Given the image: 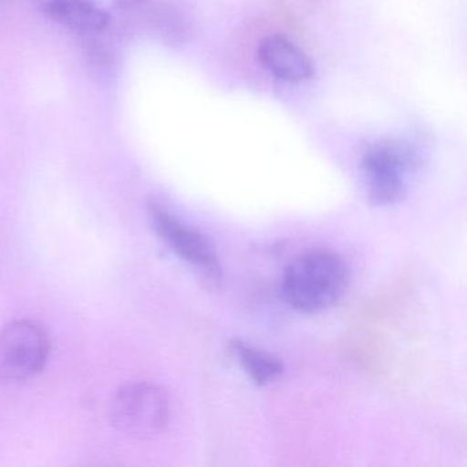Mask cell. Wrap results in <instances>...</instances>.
I'll list each match as a JSON object with an SVG mask.
<instances>
[{
  "label": "cell",
  "mask_w": 467,
  "mask_h": 467,
  "mask_svg": "<svg viewBox=\"0 0 467 467\" xmlns=\"http://www.w3.org/2000/svg\"><path fill=\"white\" fill-rule=\"evenodd\" d=\"M348 285V266L332 251L302 254L284 272V297L291 307L303 313L333 307L343 299Z\"/></svg>",
  "instance_id": "6da1fadb"
},
{
  "label": "cell",
  "mask_w": 467,
  "mask_h": 467,
  "mask_svg": "<svg viewBox=\"0 0 467 467\" xmlns=\"http://www.w3.org/2000/svg\"><path fill=\"white\" fill-rule=\"evenodd\" d=\"M417 162L415 152L399 141H377L368 146L360 161L368 201L377 206L401 201L409 174L417 168Z\"/></svg>",
  "instance_id": "7a4b0ae2"
},
{
  "label": "cell",
  "mask_w": 467,
  "mask_h": 467,
  "mask_svg": "<svg viewBox=\"0 0 467 467\" xmlns=\"http://www.w3.org/2000/svg\"><path fill=\"white\" fill-rule=\"evenodd\" d=\"M50 354L47 333L31 319L10 322L0 332V382L20 384L36 377Z\"/></svg>",
  "instance_id": "3957f363"
},
{
  "label": "cell",
  "mask_w": 467,
  "mask_h": 467,
  "mask_svg": "<svg viewBox=\"0 0 467 467\" xmlns=\"http://www.w3.org/2000/svg\"><path fill=\"white\" fill-rule=\"evenodd\" d=\"M110 420L122 433L147 439L161 433L168 425V396L151 384H130L114 396Z\"/></svg>",
  "instance_id": "277c9868"
},
{
  "label": "cell",
  "mask_w": 467,
  "mask_h": 467,
  "mask_svg": "<svg viewBox=\"0 0 467 467\" xmlns=\"http://www.w3.org/2000/svg\"><path fill=\"white\" fill-rule=\"evenodd\" d=\"M149 214L158 236L179 258L209 275L220 273V258L214 245L201 232L185 225L157 202L149 204Z\"/></svg>",
  "instance_id": "5b68a950"
},
{
  "label": "cell",
  "mask_w": 467,
  "mask_h": 467,
  "mask_svg": "<svg viewBox=\"0 0 467 467\" xmlns=\"http://www.w3.org/2000/svg\"><path fill=\"white\" fill-rule=\"evenodd\" d=\"M259 61L278 80L302 83L314 76L307 54L281 35L267 36L259 46Z\"/></svg>",
  "instance_id": "8992f818"
},
{
  "label": "cell",
  "mask_w": 467,
  "mask_h": 467,
  "mask_svg": "<svg viewBox=\"0 0 467 467\" xmlns=\"http://www.w3.org/2000/svg\"><path fill=\"white\" fill-rule=\"evenodd\" d=\"M47 17L86 35L102 32L110 23L108 13L92 0H59Z\"/></svg>",
  "instance_id": "52a82bcc"
},
{
  "label": "cell",
  "mask_w": 467,
  "mask_h": 467,
  "mask_svg": "<svg viewBox=\"0 0 467 467\" xmlns=\"http://www.w3.org/2000/svg\"><path fill=\"white\" fill-rule=\"evenodd\" d=\"M231 349L245 373L259 387L275 381L284 373L283 362L269 352L247 346L242 340L232 341Z\"/></svg>",
  "instance_id": "ba28073f"
},
{
  "label": "cell",
  "mask_w": 467,
  "mask_h": 467,
  "mask_svg": "<svg viewBox=\"0 0 467 467\" xmlns=\"http://www.w3.org/2000/svg\"><path fill=\"white\" fill-rule=\"evenodd\" d=\"M34 2L35 6L43 13V15H47L57 4H58L59 0H32Z\"/></svg>",
  "instance_id": "9c48e42d"
},
{
  "label": "cell",
  "mask_w": 467,
  "mask_h": 467,
  "mask_svg": "<svg viewBox=\"0 0 467 467\" xmlns=\"http://www.w3.org/2000/svg\"><path fill=\"white\" fill-rule=\"evenodd\" d=\"M119 7H132L135 5L143 4L146 0H114Z\"/></svg>",
  "instance_id": "30bf717a"
}]
</instances>
